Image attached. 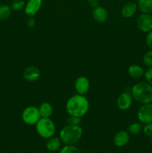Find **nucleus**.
<instances>
[{"mask_svg":"<svg viewBox=\"0 0 152 153\" xmlns=\"http://www.w3.org/2000/svg\"><path fill=\"white\" fill-rule=\"evenodd\" d=\"M89 109V102L84 95L75 94L70 97L66 103V111L69 116L83 117Z\"/></svg>","mask_w":152,"mask_h":153,"instance_id":"obj_1","label":"nucleus"},{"mask_svg":"<svg viewBox=\"0 0 152 153\" xmlns=\"http://www.w3.org/2000/svg\"><path fill=\"white\" fill-rule=\"evenodd\" d=\"M131 94L133 99L140 104L152 102V86L147 82L135 84L131 88Z\"/></svg>","mask_w":152,"mask_h":153,"instance_id":"obj_2","label":"nucleus"},{"mask_svg":"<svg viewBox=\"0 0 152 153\" xmlns=\"http://www.w3.org/2000/svg\"><path fill=\"white\" fill-rule=\"evenodd\" d=\"M83 135V129L80 126L67 124L60 131V139L66 145L77 143Z\"/></svg>","mask_w":152,"mask_h":153,"instance_id":"obj_3","label":"nucleus"},{"mask_svg":"<svg viewBox=\"0 0 152 153\" xmlns=\"http://www.w3.org/2000/svg\"><path fill=\"white\" fill-rule=\"evenodd\" d=\"M36 131L41 137L48 139L55 133V124L50 118H40L36 123Z\"/></svg>","mask_w":152,"mask_h":153,"instance_id":"obj_4","label":"nucleus"},{"mask_svg":"<svg viewBox=\"0 0 152 153\" xmlns=\"http://www.w3.org/2000/svg\"><path fill=\"white\" fill-rule=\"evenodd\" d=\"M41 118L38 108L30 105L25 108L22 113V120L25 124L29 126L36 125Z\"/></svg>","mask_w":152,"mask_h":153,"instance_id":"obj_5","label":"nucleus"},{"mask_svg":"<svg viewBox=\"0 0 152 153\" xmlns=\"http://www.w3.org/2000/svg\"><path fill=\"white\" fill-rule=\"evenodd\" d=\"M137 118L142 124L152 123V102L140 106L137 111Z\"/></svg>","mask_w":152,"mask_h":153,"instance_id":"obj_6","label":"nucleus"},{"mask_svg":"<svg viewBox=\"0 0 152 153\" xmlns=\"http://www.w3.org/2000/svg\"><path fill=\"white\" fill-rule=\"evenodd\" d=\"M137 25L139 29L145 33L152 30V15L151 13L140 14L137 19Z\"/></svg>","mask_w":152,"mask_h":153,"instance_id":"obj_7","label":"nucleus"},{"mask_svg":"<svg viewBox=\"0 0 152 153\" xmlns=\"http://www.w3.org/2000/svg\"><path fill=\"white\" fill-rule=\"evenodd\" d=\"M133 97L131 93L124 92L122 93L118 97L116 100L117 108L121 111H126L131 107L133 103Z\"/></svg>","mask_w":152,"mask_h":153,"instance_id":"obj_8","label":"nucleus"},{"mask_svg":"<svg viewBox=\"0 0 152 153\" xmlns=\"http://www.w3.org/2000/svg\"><path fill=\"white\" fill-rule=\"evenodd\" d=\"M42 3L43 0H28L24 8L25 13L28 17L34 16L41 8Z\"/></svg>","mask_w":152,"mask_h":153,"instance_id":"obj_9","label":"nucleus"},{"mask_svg":"<svg viewBox=\"0 0 152 153\" xmlns=\"http://www.w3.org/2000/svg\"><path fill=\"white\" fill-rule=\"evenodd\" d=\"M41 76L40 70L38 67H34V66H30L26 67L23 70L22 76L24 79L28 82H34L38 80Z\"/></svg>","mask_w":152,"mask_h":153,"instance_id":"obj_10","label":"nucleus"},{"mask_svg":"<svg viewBox=\"0 0 152 153\" xmlns=\"http://www.w3.org/2000/svg\"><path fill=\"white\" fill-rule=\"evenodd\" d=\"M90 86L89 80L86 76H79L75 82V89L77 94L84 95L88 92Z\"/></svg>","mask_w":152,"mask_h":153,"instance_id":"obj_11","label":"nucleus"},{"mask_svg":"<svg viewBox=\"0 0 152 153\" xmlns=\"http://www.w3.org/2000/svg\"><path fill=\"white\" fill-rule=\"evenodd\" d=\"M92 16L94 20L98 23H103L106 22L108 18V11L105 7L98 5V7L93 8L92 12Z\"/></svg>","mask_w":152,"mask_h":153,"instance_id":"obj_12","label":"nucleus"},{"mask_svg":"<svg viewBox=\"0 0 152 153\" xmlns=\"http://www.w3.org/2000/svg\"><path fill=\"white\" fill-rule=\"evenodd\" d=\"M130 140V134L128 131H119L113 137V143L118 147H122L128 143Z\"/></svg>","mask_w":152,"mask_h":153,"instance_id":"obj_13","label":"nucleus"},{"mask_svg":"<svg viewBox=\"0 0 152 153\" xmlns=\"http://www.w3.org/2000/svg\"><path fill=\"white\" fill-rule=\"evenodd\" d=\"M137 9L138 7H137V3L129 1V2L125 3L122 6L121 9V14L124 18H131L134 16Z\"/></svg>","mask_w":152,"mask_h":153,"instance_id":"obj_14","label":"nucleus"},{"mask_svg":"<svg viewBox=\"0 0 152 153\" xmlns=\"http://www.w3.org/2000/svg\"><path fill=\"white\" fill-rule=\"evenodd\" d=\"M128 73L131 78L134 79H139L144 76V69L138 64H132L128 69Z\"/></svg>","mask_w":152,"mask_h":153,"instance_id":"obj_15","label":"nucleus"},{"mask_svg":"<svg viewBox=\"0 0 152 153\" xmlns=\"http://www.w3.org/2000/svg\"><path fill=\"white\" fill-rule=\"evenodd\" d=\"M40 117L42 118H50L53 113V108L49 102H45L40 104L38 108Z\"/></svg>","mask_w":152,"mask_h":153,"instance_id":"obj_16","label":"nucleus"},{"mask_svg":"<svg viewBox=\"0 0 152 153\" xmlns=\"http://www.w3.org/2000/svg\"><path fill=\"white\" fill-rule=\"evenodd\" d=\"M61 143H62V141L61 140L60 137L58 138V137L52 136V137L48 138V140L46 144V148L50 152H56V151H58L61 148Z\"/></svg>","mask_w":152,"mask_h":153,"instance_id":"obj_17","label":"nucleus"},{"mask_svg":"<svg viewBox=\"0 0 152 153\" xmlns=\"http://www.w3.org/2000/svg\"><path fill=\"white\" fill-rule=\"evenodd\" d=\"M137 7L143 13H152V0H138Z\"/></svg>","mask_w":152,"mask_h":153,"instance_id":"obj_18","label":"nucleus"},{"mask_svg":"<svg viewBox=\"0 0 152 153\" xmlns=\"http://www.w3.org/2000/svg\"><path fill=\"white\" fill-rule=\"evenodd\" d=\"M12 9L10 6L7 4L0 5V20H5L7 19L11 15Z\"/></svg>","mask_w":152,"mask_h":153,"instance_id":"obj_19","label":"nucleus"},{"mask_svg":"<svg viewBox=\"0 0 152 153\" xmlns=\"http://www.w3.org/2000/svg\"><path fill=\"white\" fill-rule=\"evenodd\" d=\"M142 125L140 122H134L130 124L128 128V131L131 134H138L142 131Z\"/></svg>","mask_w":152,"mask_h":153,"instance_id":"obj_20","label":"nucleus"},{"mask_svg":"<svg viewBox=\"0 0 152 153\" xmlns=\"http://www.w3.org/2000/svg\"><path fill=\"white\" fill-rule=\"evenodd\" d=\"M25 0H13L10 4V7L12 10L14 11H20L25 8Z\"/></svg>","mask_w":152,"mask_h":153,"instance_id":"obj_21","label":"nucleus"},{"mask_svg":"<svg viewBox=\"0 0 152 153\" xmlns=\"http://www.w3.org/2000/svg\"><path fill=\"white\" fill-rule=\"evenodd\" d=\"M142 62L146 67H152V49H149L144 54L142 57Z\"/></svg>","mask_w":152,"mask_h":153,"instance_id":"obj_22","label":"nucleus"},{"mask_svg":"<svg viewBox=\"0 0 152 153\" xmlns=\"http://www.w3.org/2000/svg\"><path fill=\"white\" fill-rule=\"evenodd\" d=\"M60 153H82V152L74 145H66L61 149Z\"/></svg>","mask_w":152,"mask_h":153,"instance_id":"obj_23","label":"nucleus"},{"mask_svg":"<svg viewBox=\"0 0 152 153\" xmlns=\"http://www.w3.org/2000/svg\"><path fill=\"white\" fill-rule=\"evenodd\" d=\"M82 119L81 117H78L75 116H69L66 120L67 124L69 125H74V126H80L81 123Z\"/></svg>","mask_w":152,"mask_h":153,"instance_id":"obj_24","label":"nucleus"},{"mask_svg":"<svg viewBox=\"0 0 152 153\" xmlns=\"http://www.w3.org/2000/svg\"><path fill=\"white\" fill-rule=\"evenodd\" d=\"M142 131H143V133L145 134V135L151 138L152 137V123H151L145 124V126L142 128Z\"/></svg>","mask_w":152,"mask_h":153,"instance_id":"obj_25","label":"nucleus"},{"mask_svg":"<svg viewBox=\"0 0 152 153\" xmlns=\"http://www.w3.org/2000/svg\"><path fill=\"white\" fill-rule=\"evenodd\" d=\"M144 76L146 82L148 84H150L152 86V67H148V68L145 71Z\"/></svg>","mask_w":152,"mask_h":153,"instance_id":"obj_26","label":"nucleus"},{"mask_svg":"<svg viewBox=\"0 0 152 153\" xmlns=\"http://www.w3.org/2000/svg\"><path fill=\"white\" fill-rule=\"evenodd\" d=\"M145 43L148 47L150 49H152V30L147 33V35L145 37Z\"/></svg>","mask_w":152,"mask_h":153,"instance_id":"obj_27","label":"nucleus"},{"mask_svg":"<svg viewBox=\"0 0 152 153\" xmlns=\"http://www.w3.org/2000/svg\"><path fill=\"white\" fill-rule=\"evenodd\" d=\"M88 4L91 7L95 8L99 5V0H88Z\"/></svg>","mask_w":152,"mask_h":153,"instance_id":"obj_28","label":"nucleus"},{"mask_svg":"<svg viewBox=\"0 0 152 153\" xmlns=\"http://www.w3.org/2000/svg\"><path fill=\"white\" fill-rule=\"evenodd\" d=\"M27 25L28 27H30V28H32V27H34L35 25V19H34V18L33 16L28 18V20H27Z\"/></svg>","mask_w":152,"mask_h":153,"instance_id":"obj_29","label":"nucleus"},{"mask_svg":"<svg viewBox=\"0 0 152 153\" xmlns=\"http://www.w3.org/2000/svg\"><path fill=\"white\" fill-rule=\"evenodd\" d=\"M46 153H54L53 152H46Z\"/></svg>","mask_w":152,"mask_h":153,"instance_id":"obj_30","label":"nucleus"},{"mask_svg":"<svg viewBox=\"0 0 152 153\" xmlns=\"http://www.w3.org/2000/svg\"><path fill=\"white\" fill-rule=\"evenodd\" d=\"M151 143H152V137H151Z\"/></svg>","mask_w":152,"mask_h":153,"instance_id":"obj_31","label":"nucleus"}]
</instances>
